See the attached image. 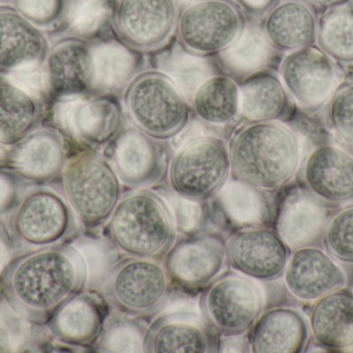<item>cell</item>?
I'll return each mask as SVG.
<instances>
[{
    "label": "cell",
    "instance_id": "cell-2",
    "mask_svg": "<svg viewBox=\"0 0 353 353\" xmlns=\"http://www.w3.org/2000/svg\"><path fill=\"white\" fill-rule=\"evenodd\" d=\"M228 149L234 180L259 190L283 188L300 164L298 137L279 122L243 124L234 131Z\"/></svg>",
    "mask_w": 353,
    "mask_h": 353
},
{
    "label": "cell",
    "instance_id": "cell-14",
    "mask_svg": "<svg viewBox=\"0 0 353 353\" xmlns=\"http://www.w3.org/2000/svg\"><path fill=\"white\" fill-rule=\"evenodd\" d=\"M279 74L290 99L307 112L325 107L340 84L336 62L313 45L286 54Z\"/></svg>",
    "mask_w": 353,
    "mask_h": 353
},
{
    "label": "cell",
    "instance_id": "cell-3",
    "mask_svg": "<svg viewBox=\"0 0 353 353\" xmlns=\"http://www.w3.org/2000/svg\"><path fill=\"white\" fill-rule=\"evenodd\" d=\"M108 222L110 240L128 256L159 259L176 240V224L169 205L147 189L122 197Z\"/></svg>",
    "mask_w": 353,
    "mask_h": 353
},
{
    "label": "cell",
    "instance_id": "cell-19",
    "mask_svg": "<svg viewBox=\"0 0 353 353\" xmlns=\"http://www.w3.org/2000/svg\"><path fill=\"white\" fill-rule=\"evenodd\" d=\"M331 207L306 188L290 191L280 202L275 230L292 252L306 247L323 248Z\"/></svg>",
    "mask_w": 353,
    "mask_h": 353
},
{
    "label": "cell",
    "instance_id": "cell-29",
    "mask_svg": "<svg viewBox=\"0 0 353 353\" xmlns=\"http://www.w3.org/2000/svg\"><path fill=\"white\" fill-rule=\"evenodd\" d=\"M17 171L33 180H47L63 171L65 147L55 131L31 133L19 144L12 157Z\"/></svg>",
    "mask_w": 353,
    "mask_h": 353
},
{
    "label": "cell",
    "instance_id": "cell-17",
    "mask_svg": "<svg viewBox=\"0 0 353 353\" xmlns=\"http://www.w3.org/2000/svg\"><path fill=\"white\" fill-rule=\"evenodd\" d=\"M305 188L331 207L353 204V155L334 144L310 151L301 170Z\"/></svg>",
    "mask_w": 353,
    "mask_h": 353
},
{
    "label": "cell",
    "instance_id": "cell-1",
    "mask_svg": "<svg viewBox=\"0 0 353 353\" xmlns=\"http://www.w3.org/2000/svg\"><path fill=\"white\" fill-rule=\"evenodd\" d=\"M87 282V265L74 246L54 245L14 256L0 271V294L8 308L43 325Z\"/></svg>",
    "mask_w": 353,
    "mask_h": 353
},
{
    "label": "cell",
    "instance_id": "cell-26",
    "mask_svg": "<svg viewBox=\"0 0 353 353\" xmlns=\"http://www.w3.org/2000/svg\"><path fill=\"white\" fill-rule=\"evenodd\" d=\"M240 118L244 124L279 122L290 115L292 99L277 73L265 68L240 81Z\"/></svg>",
    "mask_w": 353,
    "mask_h": 353
},
{
    "label": "cell",
    "instance_id": "cell-8",
    "mask_svg": "<svg viewBox=\"0 0 353 353\" xmlns=\"http://www.w3.org/2000/svg\"><path fill=\"white\" fill-rule=\"evenodd\" d=\"M8 229L14 248H45L64 244L78 232V219L68 201L49 189L27 192L12 207Z\"/></svg>",
    "mask_w": 353,
    "mask_h": 353
},
{
    "label": "cell",
    "instance_id": "cell-39",
    "mask_svg": "<svg viewBox=\"0 0 353 353\" xmlns=\"http://www.w3.org/2000/svg\"><path fill=\"white\" fill-rule=\"evenodd\" d=\"M10 81L25 93L35 95L43 90L46 76H43V73L37 66V62H35L12 70Z\"/></svg>",
    "mask_w": 353,
    "mask_h": 353
},
{
    "label": "cell",
    "instance_id": "cell-7",
    "mask_svg": "<svg viewBox=\"0 0 353 353\" xmlns=\"http://www.w3.org/2000/svg\"><path fill=\"white\" fill-rule=\"evenodd\" d=\"M230 149L223 139L211 135L187 141L172 157L170 187L181 198L201 203L218 194L228 182Z\"/></svg>",
    "mask_w": 353,
    "mask_h": 353
},
{
    "label": "cell",
    "instance_id": "cell-46",
    "mask_svg": "<svg viewBox=\"0 0 353 353\" xmlns=\"http://www.w3.org/2000/svg\"><path fill=\"white\" fill-rule=\"evenodd\" d=\"M352 292H353V286H352Z\"/></svg>",
    "mask_w": 353,
    "mask_h": 353
},
{
    "label": "cell",
    "instance_id": "cell-42",
    "mask_svg": "<svg viewBox=\"0 0 353 353\" xmlns=\"http://www.w3.org/2000/svg\"><path fill=\"white\" fill-rule=\"evenodd\" d=\"M14 248V242H12L10 232H8V225L2 219L1 213H0V271L8 263L6 259H8L12 249Z\"/></svg>",
    "mask_w": 353,
    "mask_h": 353
},
{
    "label": "cell",
    "instance_id": "cell-35",
    "mask_svg": "<svg viewBox=\"0 0 353 353\" xmlns=\"http://www.w3.org/2000/svg\"><path fill=\"white\" fill-rule=\"evenodd\" d=\"M147 329L143 318L113 317L105 323L94 348L99 352H144Z\"/></svg>",
    "mask_w": 353,
    "mask_h": 353
},
{
    "label": "cell",
    "instance_id": "cell-21",
    "mask_svg": "<svg viewBox=\"0 0 353 353\" xmlns=\"http://www.w3.org/2000/svg\"><path fill=\"white\" fill-rule=\"evenodd\" d=\"M247 335L254 353H302L310 344V325L298 309L276 307L261 312Z\"/></svg>",
    "mask_w": 353,
    "mask_h": 353
},
{
    "label": "cell",
    "instance_id": "cell-45",
    "mask_svg": "<svg viewBox=\"0 0 353 353\" xmlns=\"http://www.w3.org/2000/svg\"><path fill=\"white\" fill-rule=\"evenodd\" d=\"M350 3L352 4V6L353 8V0H350Z\"/></svg>",
    "mask_w": 353,
    "mask_h": 353
},
{
    "label": "cell",
    "instance_id": "cell-6",
    "mask_svg": "<svg viewBox=\"0 0 353 353\" xmlns=\"http://www.w3.org/2000/svg\"><path fill=\"white\" fill-rule=\"evenodd\" d=\"M172 287L165 267L157 259L130 256L110 269L103 292L116 312L147 318L165 308L171 298Z\"/></svg>",
    "mask_w": 353,
    "mask_h": 353
},
{
    "label": "cell",
    "instance_id": "cell-37",
    "mask_svg": "<svg viewBox=\"0 0 353 353\" xmlns=\"http://www.w3.org/2000/svg\"><path fill=\"white\" fill-rule=\"evenodd\" d=\"M327 130L342 144L353 149V84L338 87L325 105Z\"/></svg>",
    "mask_w": 353,
    "mask_h": 353
},
{
    "label": "cell",
    "instance_id": "cell-13",
    "mask_svg": "<svg viewBox=\"0 0 353 353\" xmlns=\"http://www.w3.org/2000/svg\"><path fill=\"white\" fill-rule=\"evenodd\" d=\"M172 285L186 292L205 289L228 267L226 240L215 232H196L175 240L163 256Z\"/></svg>",
    "mask_w": 353,
    "mask_h": 353
},
{
    "label": "cell",
    "instance_id": "cell-31",
    "mask_svg": "<svg viewBox=\"0 0 353 353\" xmlns=\"http://www.w3.org/2000/svg\"><path fill=\"white\" fill-rule=\"evenodd\" d=\"M41 107L12 81L0 79V145L18 144L39 124Z\"/></svg>",
    "mask_w": 353,
    "mask_h": 353
},
{
    "label": "cell",
    "instance_id": "cell-30",
    "mask_svg": "<svg viewBox=\"0 0 353 353\" xmlns=\"http://www.w3.org/2000/svg\"><path fill=\"white\" fill-rule=\"evenodd\" d=\"M191 106L197 118L205 124L228 126L240 117V87L226 75L209 76L195 89Z\"/></svg>",
    "mask_w": 353,
    "mask_h": 353
},
{
    "label": "cell",
    "instance_id": "cell-9",
    "mask_svg": "<svg viewBox=\"0 0 353 353\" xmlns=\"http://www.w3.org/2000/svg\"><path fill=\"white\" fill-rule=\"evenodd\" d=\"M247 24L232 0H187L180 6L176 35L187 54L203 58L228 49Z\"/></svg>",
    "mask_w": 353,
    "mask_h": 353
},
{
    "label": "cell",
    "instance_id": "cell-16",
    "mask_svg": "<svg viewBox=\"0 0 353 353\" xmlns=\"http://www.w3.org/2000/svg\"><path fill=\"white\" fill-rule=\"evenodd\" d=\"M221 340L203 315L179 310L157 317L145 334L144 352H220Z\"/></svg>",
    "mask_w": 353,
    "mask_h": 353
},
{
    "label": "cell",
    "instance_id": "cell-18",
    "mask_svg": "<svg viewBox=\"0 0 353 353\" xmlns=\"http://www.w3.org/2000/svg\"><path fill=\"white\" fill-rule=\"evenodd\" d=\"M58 116L64 128L81 142L107 146L123 128V109L115 95H97L62 104Z\"/></svg>",
    "mask_w": 353,
    "mask_h": 353
},
{
    "label": "cell",
    "instance_id": "cell-4",
    "mask_svg": "<svg viewBox=\"0 0 353 353\" xmlns=\"http://www.w3.org/2000/svg\"><path fill=\"white\" fill-rule=\"evenodd\" d=\"M128 117L153 138L169 140L189 122L188 103L173 78L161 70H144L123 91Z\"/></svg>",
    "mask_w": 353,
    "mask_h": 353
},
{
    "label": "cell",
    "instance_id": "cell-43",
    "mask_svg": "<svg viewBox=\"0 0 353 353\" xmlns=\"http://www.w3.org/2000/svg\"><path fill=\"white\" fill-rule=\"evenodd\" d=\"M12 342L10 334L3 325H0V353L12 352Z\"/></svg>",
    "mask_w": 353,
    "mask_h": 353
},
{
    "label": "cell",
    "instance_id": "cell-10",
    "mask_svg": "<svg viewBox=\"0 0 353 353\" xmlns=\"http://www.w3.org/2000/svg\"><path fill=\"white\" fill-rule=\"evenodd\" d=\"M201 315L220 336L248 333L263 309V294L254 280L236 271H224L203 290Z\"/></svg>",
    "mask_w": 353,
    "mask_h": 353
},
{
    "label": "cell",
    "instance_id": "cell-11",
    "mask_svg": "<svg viewBox=\"0 0 353 353\" xmlns=\"http://www.w3.org/2000/svg\"><path fill=\"white\" fill-rule=\"evenodd\" d=\"M180 6V0H117L110 22L126 47L140 53L159 51L176 33Z\"/></svg>",
    "mask_w": 353,
    "mask_h": 353
},
{
    "label": "cell",
    "instance_id": "cell-22",
    "mask_svg": "<svg viewBox=\"0 0 353 353\" xmlns=\"http://www.w3.org/2000/svg\"><path fill=\"white\" fill-rule=\"evenodd\" d=\"M46 80L58 97H77L93 91L92 45L81 37H66L50 52Z\"/></svg>",
    "mask_w": 353,
    "mask_h": 353
},
{
    "label": "cell",
    "instance_id": "cell-38",
    "mask_svg": "<svg viewBox=\"0 0 353 353\" xmlns=\"http://www.w3.org/2000/svg\"><path fill=\"white\" fill-rule=\"evenodd\" d=\"M17 10L37 24H51L63 16L65 0H17Z\"/></svg>",
    "mask_w": 353,
    "mask_h": 353
},
{
    "label": "cell",
    "instance_id": "cell-23",
    "mask_svg": "<svg viewBox=\"0 0 353 353\" xmlns=\"http://www.w3.org/2000/svg\"><path fill=\"white\" fill-rule=\"evenodd\" d=\"M259 25L272 49L290 53L316 41L319 16L306 0H279Z\"/></svg>",
    "mask_w": 353,
    "mask_h": 353
},
{
    "label": "cell",
    "instance_id": "cell-34",
    "mask_svg": "<svg viewBox=\"0 0 353 353\" xmlns=\"http://www.w3.org/2000/svg\"><path fill=\"white\" fill-rule=\"evenodd\" d=\"M218 194V201L232 221L245 224L244 227L259 225L265 207L263 190L236 180L225 184Z\"/></svg>",
    "mask_w": 353,
    "mask_h": 353
},
{
    "label": "cell",
    "instance_id": "cell-15",
    "mask_svg": "<svg viewBox=\"0 0 353 353\" xmlns=\"http://www.w3.org/2000/svg\"><path fill=\"white\" fill-rule=\"evenodd\" d=\"M228 265L254 281L283 277L292 251L275 229L263 225L236 230L226 240Z\"/></svg>",
    "mask_w": 353,
    "mask_h": 353
},
{
    "label": "cell",
    "instance_id": "cell-28",
    "mask_svg": "<svg viewBox=\"0 0 353 353\" xmlns=\"http://www.w3.org/2000/svg\"><path fill=\"white\" fill-rule=\"evenodd\" d=\"M94 64L93 91L97 95H116L124 91L128 85L140 74L143 57L118 41H103L92 45Z\"/></svg>",
    "mask_w": 353,
    "mask_h": 353
},
{
    "label": "cell",
    "instance_id": "cell-40",
    "mask_svg": "<svg viewBox=\"0 0 353 353\" xmlns=\"http://www.w3.org/2000/svg\"><path fill=\"white\" fill-rule=\"evenodd\" d=\"M244 12L245 17L255 22L261 21L279 0H232Z\"/></svg>",
    "mask_w": 353,
    "mask_h": 353
},
{
    "label": "cell",
    "instance_id": "cell-20",
    "mask_svg": "<svg viewBox=\"0 0 353 353\" xmlns=\"http://www.w3.org/2000/svg\"><path fill=\"white\" fill-rule=\"evenodd\" d=\"M285 285L294 298L313 302L346 285L345 273L323 248L306 247L294 251L284 273Z\"/></svg>",
    "mask_w": 353,
    "mask_h": 353
},
{
    "label": "cell",
    "instance_id": "cell-25",
    "mask_svg": "<svg viewBox=\"0 0 353 353\" xmlns=\"http://www.w3.org/2000/svg\"><path fill=\"white\" fill-rule=\"evenodd\" d=\"M315 343L331 352H353V292L341 289L315 300L309 315Z\"/></svg>",
    "mask_w": 353,
    "mask_h": 353
},
{
    "label": "cell",
    "instance_id": "cell-41",
    "mask_svg": "<svg viewBox=\"0 0 353 353\" xmlns=\"http://www.w3.org/2000/svg\"><path fill=\"white\" fill-rule=\"evenodd\" d=\"M16 204V190L10 178L0 174V213L12 211Z\"/></svg>",
    "mask_w": 353,
    "mask_h": 353
},
{
    "label": "cell",
    "instance_id": "cell-36",
    "mask_svg": "<svg viewBox=\"0 0 353 353\" xmlns=\"http://www.w3.org/2000/svg\"><path fill=\"white\" fill-rule=\"evenodd\" d=\"M323 245L337 263L353 265V204L331 216L323 232Z\"/></svg>",
    "mask_w": 353,
    "mask_h": 353
},
{
    "label": "cell",
    "instance_id": "cell-12",
    "mask_svg": "<svg viewBox=\"0 0 353 353\" xmlns=\"http://www.w3.org/2000/svg\"><path fill=\"white\" fill-rule=\"evenodd\" d=\"M105 155L122 184L136 190L163 182L169 172L172 149L167 140L134 126L122 128L105 146Z\"/></svg>",
    "mask_w": 353,
    "mask_h": 353
},
{
    "label": "cell",
    "instance_id": "cell-44",
    "mask_svg": "<svg viewBox=\"0 0 353 353\" xmlns=\"http://www.w3.org/2000/svg\"><path fill=\"white\" fill-rule=\"evenodd\" d=\"M306 1L310 2V3L327 4L331 3V2L335 1V0H306Z\"/></svg>",
    "mask_w": 353,
    "mask_h": 353
},
{
    "label": "cell",
    "instance_id": "cell-32",
    "mask_svg": "<svg viewBox=\"0 0 353 353\" xmlns=\"http://www.w3.org/2000/svg\"><path fill=\"white\" fill-rule=\"evenodd\" d=\"M275 52L265 41L259 25L252 22L247 24L239 39L216 56L218 66L224 75L236 81H242L268 68Z\"/></svg>",
    "mask_w": 353,
    "mask_h": 353
},
{
    "label": "cell",
    "instance_id": "cell-27",
    "mask_svg": "<svg viewBox=\"0 0 353 353\" xmlns=\"http://www.w3.org/2000/svg\"><path fill=\"white\" fill-rule=\"evenodd\" d=\"M47 51V39L17 8L0 6V70L35 64Z\"/></svg>",
    "mask_w": 353,
    "mask_h": 353
},
{
    "label": "cell",
    "instance_id": "cell-5",
    "mask_svg": "<svg viewBox=\"0 0 353 353\" xmlns=\"http://www.w3.org/2000/svg\"><path fill=\"white\" fill-rule=\"evenodd\" d=\"M62 182L66 201L87 228L107 223L121 199V182L113 166L95 151H82L68 160Z\"/></svg>",
    "mask_w": 353,
    "mask_h": 353
},
{
    "label": "cell",
    "instance_id": "cell-24",
    "mask_svg": "<svg viewBox=\"0 0 353 353\" xmlns=\"http://www.w3.org/2000/svg\"><path fill=\"white\" fill-rule=\"evenodd\" d=\"M107 311L99 296L80 292L64 303L49 319L48 331L65 345H94L105 327Z\"/></svg>",
    "mask_w": 353,
    "mask_h": 353
},
{
    "label": "cell",
    "instance_id": "cell-33",
    "mask_svg": "<svg viewBox=\"0 0 353 353\" xmlns=\"http://www.w3.org/2000/svg\"><path fill=\"white\" fill-rule=\"evenodd\" d=\"M316 41L336 64L353 66V8L350 2L331 6L319 17Z\"/></svg>",
    "mask_w": 353,
    "mask_h": 353
}]
</instances>
